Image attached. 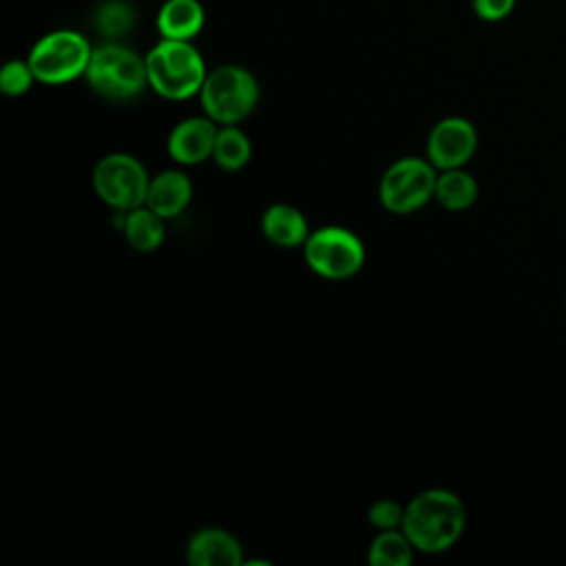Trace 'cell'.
I'll use <instances>...</instances> for the list:
<instances>
[{"label":"cell","mask_w":566,"mask_h":566,"mask_svg":"<svg viewBox=\"0 0 566 566\" xmlns=\"http://www.w3.org/2000/svg\"><path fill=\"white\" fill-rule=\"evenodd\" d=\"M478 192H480L478 181L469 170L464 168L438 170L433 201H438L444 210L460 212L471 208L478 199Z\"/></svg>","instance_id":"16"},{"label":"cell","mask_w":566,"mask_h":566,"mask_svg":"<svg viewBox=\"0 0 566 566\" xmlns=\"http://www.w3.org/2000/svg\"><path fill=\"white\" fill-rule=\"evenodd\" d=\"M164 221L166 219H161L148 206H139L135 210L122 212L119 230L124 232V239L135 252L148 254V252H155L166 239Z\"/></svg>","instance_id":"15"},{"label":"cell","mask_w":566,"mask_h":566,"mask_svg":"<svg viewBox=\"0 0 566 566\" xmlns=\"http://www.w3.org/2000/svg\"><path fill=\"white\" fill-rule=\"evenodd\" d=\"M144 57L148 88H153L159 97L184 102L199 95L208 69L203 55L190 40L161 38Z\"/></svg>","instance_id":"2"},{"label":"cell","mask_w":566,"mask_h":566,"mask_svg":"<svg viewBox=\"0 0 566 566\" xmlns=\"http://www.w3.org/2000/svg\"><path fill=\"white\" fill-rule=\"evenodd\" d=\"M467 511L449 489H424L405 506L402 531L418 553L436 555L449 551L462 535Z\"/></svg>","instance_id":"1"},{"label":"cell","mask_w":566,"mask_h":566,"mask_svg":"<svg viewBox=\"0 0 566 566\" xmlns=\"http://www.w3.org/2000/svg\"><path fill=\"white\" fill-rule=\"evenodd\" d=\"M33 82H38V80L33 75L29 60H9L0 69V91L7 97H20V95L29 93Z\"/></svg>","instance_id":"20"},{"label":"cell","mask_w":566,"mask_h":566,"mask_svg":"<svg viewBox=\"0 0 566 566\" xmlns=\"http://www.w3.org/2000/svg\"><path fill=\"white\" fill-rule=\"evenodd\" d=\"M219 124L208 115H192L172 126L166 139L170 159L179 166H199L212 159Z\"/></svg>","instance_id":"10"},{"label":"cell","mask_w":566,"mask_h":566,"mask_svg":"<svg viewBox=\"0 0 566 566\" xmlns=\"http://www.w3.org/2000/svg\"><path fill=\"white\" fill-rule=\"evenodd\" d=\"M259 95L261 88L252 71L241 64H219L208 71L197 97L203 115L219 126H230L254 113Z\"/></svg>","instance_id":"4"},{"label":"cell","mask_w":566,"mask_h":566,"mask_svg":"<svg viewBox=\"0 0 566 566\" xmlns=\"http://www.w3.org/2000/svg\"><path fill=\"white\" fill-rule=\"evenodd\" d=\"M250 159H252V142L239 128V124L219 126L214 148H212V161L226 172H237L245 168Z\"/></svg>","instance_id":"17"},{"label":"cell","mask_w":566,"mask_h":566,"mask_svg":"<svg viewBox=\"0 0 566 566\" xmlns=\"http://www.w3.org/2000/svg\"><path fill=\"white\" fill-rule=\"evenodd\" d=\"M135 24V11L124 0H106L95 13V27L108 40L126 35Z\"/></svg>","instance_id":"19"},{"label":"cell","mask_w":566,"mask_h":566,"mask_svg":"<svg viewBox=\"0 0 566 566\" xmlns=\"http://www.w3.org/2000/svg\"><path fill=\"white\" fill-rule=\"evenodd\" d=\"M307 268L327 281H345L365 265V245L360 237L343 226H321L303 243Z\"/></svg>","instance_id":"7"},{"label":"cell","mask_w":566,"mask_h":566,"mask_svg":"<svg viewBox=\"0 0 566 566\" xmlns=\"http://www.w3.org/2000/svg\"><path fill=\"white\" fill-rule=\"evenodd\" d=\"M155 24L161 38L192 42L206 24V11L199 0H166L157 11Z\"/></svg>","instance_id":"14"},{"label":"cell","mask_w":566,"mask_h":566,"mask_svg":"<svg viewBox=\"0 0 566 566\" xmlns=\"http://www.w3.org/2000/svg\"><path fill=\"white\" fill-rule=\"evenodd\" d=\"M367 520L374 528L378 531H389V528H402L405 520V506L398 504L396 500H376L369 511Z\"/></svg>","instance_id":"21"},{"label":"cell","mask_w":566,"mask_h":566,"mask_svg":"<svg viewBox=\"0 0 566 566\" xmlns=\"http://www.w3.org/2000/svg\"><path fill=\"white\" fill-rule=\"evenodd\" d=\"M93 44L75 29H53L31 46L27 60L40 84L62 86L84 77Z\"/></svg>","instance_id":"5"},{"label":"cell","mask_w":566,"mask_h":566,"mask_svg":"<svg viewBox=\"0 0 566 566\" xmlns=\"http://www.w3.org/2000/svg\"><path fill=\"white\" fill-rule=\"evenodd\" d=\"M517 0H471L473 13L484 22H497L504 20L513 9Z\"/></svg>","instance_id":"22"},{"label":"cell","mask_w":566,"mask_h":566,"mask_svg":"<svg viewBox=\"0 0 566 566\" xmlns=\"http://www.w3.org/2000/svg\"><path fill=\"white\" fill-rule=\"evenodd\" d=\"M436 179L438 170L427 157H400L380 175V206L391 214H411L433 199Z\"/></svg>","instance_id":"6"},{"label":"cell","mask_w":566,"mask_h":566,"mask_svg":"<svg viewBox=\"0 0 566 566\" xmlns=\"http://www.w3.org/2000/svg\"><path fill=\"white\" fill-rule=\"evenodd\" d=\"M93 190L115 212H128L146 203L150 175L128 153H108L93 168Z\"/></svg>","instance_id":"8"},{"label":"cell","mask_w":566,"mask_h":566,"mask_svg":"<svg viewBox=\"0 0 566 566\" xmlns=\"http://www.w3.org/2000/svg\"><path fill=\"white\" fill-rule=\"evenodd\" d=\"M192 201V181L184 170L170 168L150 177L146 203L161 219L179 217Z\"/></svg>","instance_id":"12"},{"label":"cell","mask_w":566,"mask_h":566,"mask_svg":"<svg viewBox=\"0 0 566 566\" xmlns=\"http://www.w3.org/2000/svg\"><path fill=\"white\" fill-rule=\"evenodd\" d=\"M413 544L402 528L378 531L367 548V562L371 566H407L413 562Z\"/></svg>","instance_id":"18"},{"label":"cell","mask_w":566,"mask_h":566,"mask_svg":"<svg viewBox=\"0 0 566 566\" xmlns=\"http://www.w3.org/2000/svg\"><path fill=\"white\" fill-rule=\"evenodd\" d=\"M261 232L276 248H303L310 237V223L305 214L292 203H272L261 214Z\"/></svg>","instance_id":"13"},{"label":"cell","mask_w":566,"mask_h":566,"mask_svg":"<svg viewBox=\"0 0 566 566\" xmlns=\"http://www.w3.org/2000/svg\"><path fill=\"white\" fill-rule=\"evenodd\" d=\"M84 80L102 99L130 102L148 88L146 57L119 40H106L93 46Z\"/></svg>","instance_id":"3"},{"label":"cell","mask_w":566,"mask_h":566,"mask_svg":"<svg viewBox=\"0 0 566 566\" xmlns=\"http://www.w3.org/2000/svg\"><path fill=\"white\" fill-rule=\"evenodd\" d=\"M186 559L192 566H239L243 564V548L230 531L208 526L190 535Z\"/></svg>","instance_id":"11"},{"label":"cell","mask_w":566,"mask_h":566,"mask_svg":"<svg viewBox=\"0 0 566 566\" xmlns=\"http://www.w3.org/2000/svg\"><path fill=\"white\" fill-rule=\"evenodd\" d=\"M478 150L475 126L460 115L442 117L433 124L427 137V159L436 170L464 168Z\"/></svg>","instance_id":"9"}]
</instances>
